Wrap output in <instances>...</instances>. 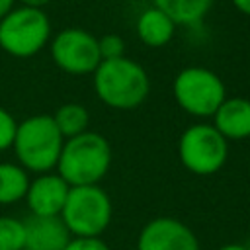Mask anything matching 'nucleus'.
Masks as SVG:
<instances>
[{
    "label": "nucleus",
    "instance_id": "f257e3e1",
    "mask_svg": "<svg viewBox=\"0 0 250 250\" xmlns=\"http://www.w3.org/2000/svg\"><path fill=\"white\" fill-rule=\"evenodd\" d=\"M98 100L119 111L143 105L150 94V78L143 64L129 57L102 61L92 74Z\"/></svg>",
    "mask_w": 250,
    "mask_h": 250
},
{
    "label": "nucleus",
    "instance_id": "f03ea898",
    "mask_svg": "<svg viewBox=\"0 0 250 250\" xmlns=\"http://www.w3.org/2000/svg\"><path fill=\"white\" fill-rule=\"evenodd\" d=\"M111 160L113 152L109 141L96 131H84L76 137L64 139L57 160V174L70 188L94 186L105 178Z\"/></svg>",
    "mask_w": 250,
    "mask_h": 250
},
{
    "label": "nucleus",
    "instance_id": "7ed1b4c3",
    "mask_svg": "<svg viewBox=\"0 0 250 250\" xmlns=\"http://www.w3.org/2000/svg\"><path fill=\"white\" fill-rule=\"evenodd\" d=\"M62 145L64 137L57 129L53 115L37 113L18 123L12 148L16 152L18 164L23 170L45 174L57 168Z\"/></svg>",
    "mask_w": 250,
    "mask_h": 250
},
{
    "label": "nucleus",
    "instance_id": "20e7f679",
    "mask_svg": "<svg viewBox=\"0 0 250 250\" xmlns=\"http://www.w3.org/2000/svg\"><path fill=\"white\" fill-rule=\"evenodd\" d=\"M74 238H100L113 219V203L100 186H72L59 215Z\"/></svg>",
    "mask_w": 250,
    "mask_h": 250
},
{
    "label": "nucleus",
    "instance_id": "39448f33",
    "mask_svg": "<svg viewBox=\"0 0 250 250\" xmlns=\"http://www.w3.org/2000/svg\"><path fill=\"white\" fill-rule=\"evenodd\" d=\"M51 37V20L43 8L14 6L0 20V49L14 59L35 57Z\"/></svg>",
    "mask_w": 250,
    "mask_h": 250
},
{
    "label": "nucleus",
    "instance_id": "423d86ee",
    "mask_svg": "<svg viewBox=\"0 0 250 250\" xmlns=\"http://www.w3.org/2000/svg\"><path fill=\"white\" fill-rule=\"evenodd\" d=\"M172 96L180 109L191 117H213L227 98L223 78L207 66H186L172 82Z\"/></svg>",
    "mask_w": 250,
    "mask_h": 250
},
{
    "label": "nucleus",
    "instance_id": "0eeeda50",
    "mask_svg": "<svg viewBox=\"0 0 250 250\" xmlns=\"http://www.w3.org/2000/svg\"><path fill=\"white\" fill-rule=\"evenodd\" d=\"M178 156L184 168L195 176L217 174L229 158V141L213 123H193L178 139Z\"/></svg>",
    "mask_w": 250,
    "mask_h": 250
},
{
    "label": "nucleus",
    "instance_id": "6e6552de",
    "mask_svg": "<svg viewBox=\"0 0 250 250\" xmlns=\"http://www.w3.org/2000/svg\"><path fill=\"white\" fill-rule=\"evenodd\" d=\"M49 49L55 66L70 76L94 74L102 62L98 37L80 27L61 29L55 37H51Z\"/></svg>",
    "mask_w": 250,
    "mask_h": 250
},
{
    "label": "nucleus",
    "instance_id": "1a4fd4ad",
    "mask_svg": "<svg viewBox=\"0 0 250 250\" xmlns=\"http://www.w3.org/2000/svg\"><path fill=\"white\" fill-rule=\"evenodd\" d=\"M137 250H201L195 232L174 217H156L143 225Z\"/></svg>",
    "mask_w": 250,
    "mask_h": 250
},
{
    "label": "nucleus",
    "instance_id": "9d476101",
    "mask_svg": "<svg viewBox=\"0 0 250 250\" xmlns=\"http://www.w3.org/2000/svg\"><path fill=\"white\" fill-rule=\"evenodd\" d=\"M68 189L70 186L57 172H45L29 180L23 199L33 217H59Z\"/></svg>",
    "mask_w": 250,
    "mask_h": 250
},
{
    "label": "nucleus",
    "instance_id": "9b49d317",
    "mask_svg": "<svg viewBox=\"0 0 250 250\" xmlns=\"http://www.w3.org/2000/svg\"><path fill=\"white\" fill-rule=\"evenodd\" d=\"M213 127L227 141H244L250 137V100L242 96L225 98L213 113Z\"/></svg>",
    "mask_w": 250,
    "mask_h": 250
},
{
    "label": "nucleus",
    "instance_id": "f8f14e48",
    "mask_svg": "<svg viewBox=\"0 0 250 250\" xmlns=\"http://www.w3.org/2000/svg\"><path fill=\"white\" fill-rule=\"evenodd\" d=\"M25 223V248L29 250H64L70 232L61 217H29Z\"/></svg>",
    "mask_w": 250,
    "mask_h": 250
},
{
    "label": "nucleus",
    "instance_id": "ddd939ff",
    "mask_svg": "<svg viewBox=\"0 0 250 250\" xmlns=\"http://www.w3.org/2000/svg\"><path fill=\"white\" fill-rule=\"evenodd\" d=\"M176 27H178L176 21L154 6L143 10L135 21V31L139 41L152 49L168 45L174 39Z\"/></svg>",
    "mask_w": 250,
    "mask_h": 250
},
{
    "label": "nucleus",
    "instance_id": "4468645a",
    "mask_svg": "<svg viewBox=\"0 0 250 250\" xmlns=\"http://www.w3.org/2000/svg\"><path fill=\"white\" fill-rule=\"evenodd\" d=\"M215 0H152V6L162 10L170 16L176 25H195L199 23L209 10L213 8Z\"/></svg>",
    "mask_w": 250,
    "mask_h": 250
},
{
    "label": "nucleus",
    "instance_id": "2eb2a0df",
    "mask_svg": "<svg viewBox=\"0 0 250 250\" xmlns=\"http://www.w3.org/2000/svg\"><path fill=\"white\" fill-rule=\"evenodd\" d=\"M29 172L18 162H0V205H14L25 197Z\"/></svg>",
    "mask_w": 250,
    "mask_h": 250
},
{
    "label": "nucleus",
    "instance_id": "dca6fc26",
    "mask_svg": "<svg viewBox=\"0 0 250 250\" xmlns=\"http://www.w3.org/2000/svg\"><path fill=\"white\" fill-rule=\"evenodd\" d=\"M53 121L57 125V129L61 131V135L64 139H70V137H76V135L88 131L90 111L86 109V105H82L78 102H68V104H62L53 113Z\"/></svg>",
    "mask_w": 250,
    "mask_h": 250
},
{
    "label": "nucleus",
    "instance_id": "f3484780",
    "mask_svg": "<svg viewBox=\"0 0 250 250\" xmlns=\"http://www.w3.org/2000/svg\"><path fill=\"white\" fill-rule=\"evenodd\" d=\"M25 248V223L2 215L0 217V250H23Z\"/></svg>",
    "mask_w": 250,
    "mask_h": 250
},
{
    "label": "nucleus",
    "instance_id": "a211bd4d",
    "mask_svg": "<svg viewBox=\"0 0 250 250\" xmlns=\"http://www.w3.org/2000/svg\"><path fill=\"white\" fill-rule=\"evenodd\" d=\"M98 49L102 61H113L119 57H125V41L117 33H105L98 37Z\"/></svg>",
    "mask_w": 250,
    "mask_h": 250
},
{
    "label": "nucleus",
    "instance_id": "6ab92c4d",
    "mask_svg": "<svg viewBox=\"0 0 250 250\" xmlns=\"http://www.w3.org/2000/svg\"><path fill=\"white\" fill-rule=\"evenodd\" d=\"M16 129H18V121L14 119V115L8 109L0 107V152L12 148Z\"/></svg>",
    "mask_w": 250,
    "mask_h": 250
},
{
    "label": "nucleus",
    "instance_id": "aec40b11",
    "mask_svg": "<svg viewBox=\"0 0 250 250\" xmlns=\"http://www.w3.org/2000/svg\"><path fill=\"white\" fill-rule=\"evenodd\" d=\"M64 250H111L102 238H70Z\"/></svg>",
    "mask_w": 250,
    "mask_h": 250
},
{
    "label": "nucleus",
    "instance_id": "412c9836",
    "mask_svg": "<svg viewBox=\"0 0 250 250\" xmlns=\"http://www.w3.org/2000/svg\"><path fill=\"white\" fill-rule=\"evenodd\" d=\"M230 2H232V6H234L240 14H244V16L250 18V0H230Z\"/></svg>",
    "mask_w": 250,
    "mask_h": 250
},
{
    "label": "nucleus",
    "instance_id": "4be33fe9",
    "mask_svg": "<svg viewBox=\"0 0 250 250\" xmlns=\"http://www.w3.org/2000/svg\"><path fill=\"white\" fill-rule=\"evenodd\" d=\"M16 2H20V6H27V8H43L51 0H16Z\"/></svg>",
    "mask_w": 250,
    "mask_h": 250
},
{
    "label": "nucleus",
    "instance_id": "5701e85b",
    "mask_svg": "<svg viewBox=\"0 0 250 250\" xmlns=\"http://www.w3.org/2000/svg\"><path fill=\"white\" fill-rule=\"evenodd\" d=\"M14 4H16V0H0V20L14 8Z\"/></svg>",
    "mask_w": 250,
    "mask_h": 250
},
{
    "label": "nucleus",
    "instance_id": "b1692460",
    "mask_svg": "<svg viewBox=\"0 0 250 250\" xmlns=\"http://www.w3.org/2000/svg\"><path fill=\"white\" fill-rule=\"evenodd\" d=\"M217 250H246V246H244V242H229V244H223Z\"/></svg>",
    "mask_w": 250,
    "mask_h": 250
},
{
    "label": "nucleus",
    "instance_id": "393cba45",
    "mask_svg": "<svg viewBox=\"0 0 250 250\" xmlns=\"http://www.w3.org/2000/svg\"><path fill=\"white\" fill-rule=\"evenodd\" d=\"M244 246H246V250H250V240H246V242H244Z\"/></svg>",
    "mask_w": 250,
    "mask_h": 250
},
{
    "label": "nucleus",
    "instance_id": "a878e982",
    "mask_svg": "<svg viewBox=\"0 0 250 250\" xmlns=\"http://www.w3.org/2000/svg\"><path fill=\"white\" fill-rule=\"evenodd\" d=\"M23 250H29V248H23Z\"/></svg>",
    "mask_w": 250,
    "mask_h": 250
}]
</instances>
